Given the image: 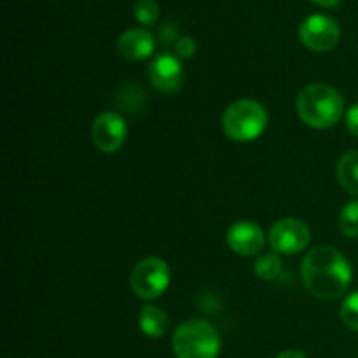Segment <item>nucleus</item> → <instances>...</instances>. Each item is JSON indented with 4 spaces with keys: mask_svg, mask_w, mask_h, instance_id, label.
Here are the masks:
<instances>
[{
    "mask_svg": "<svg viewBox=\"0 0 358 358\" xmlns=\"http://www.w3.org/2000/svg\"><path fill=\"white\" fill-rule=\"evenodd\" d=\"M336 175L346 192L358 196V150L343 154L336 166Z\"/></svg>",
    "mask_w": 358,
    "mask_h": 358,
    "instance_id": "nucleus-13",
    "label": "nucleus"
},
{
    "mask_svg": "<svg viewBox=\"0 0 358 358\" xmlns=\"http://www.w3.org/2000/svg\"><path fill=\"white\" fill-rule=\"evenodd\" d=\"M268 110L259 101L243 98L226 108L222 129L233 142H254L268 128Z\"/></svg>",
    "mask_w": 358,
    "mask_h": 358,
    "instance_id": "nucleus-3",
    "label": "nucleus"
},
{
    "mask_svg": "<svg viewBox=\"0 0 358 358\" xmlns=\"http://www.w3.org/2000/svg\"><path fill=\"white\" fill-rule=\"evenodd\" d=\"M276 358H306V355L301 352H297V350H287V352L280 353Z\"/></svg>",
    "mask_w": 358,
    "mask_h": 358,
    "instance_id": "nucleus-21",
    "label": "nucleus"
},
{
    "mask_svg": "<svg viewBox=\"0 0 358 358\" xmlns=\"http://www.w3.org/2000/svg\"><path fill=\"white\" fill-rule=\"evenodd\" d=\"M173 352L177 358H217L220 336L210 322L201 318L187 320L175 331Z\"/></svg>",
    "mask_w": 358,
    "mask_h": 358,
    "instance_id": "nucleus-4",
    "label": "nucleus"
},
{
    "mask_svg": "<svg viewBox=\"0 0 358 358\" xmlns=\"http://www.w3.org/2000/svg\"><path fill=\"white\" fill-rule=\"evenodd\" d=\"M341 30L334 17L327 14H311L301 23L299 38L304 48L315 52H325L336 48Z\"/></svg>",
    "mask_w": 358,
    "mask_h": 358,
    "instance_id": "nucleus-6",
    "label": "nucleus"
},
{
    "mask_svg": "<svg viewBox=\"0 0 358 358\" xmlns=\"http://www.w3.org/2000/svg\"><path fill=\"white\" fill-rule=\"evenodd\" d=\"M339 317H341L343 324L350 327L352 331H358V290L350 294L341 304L339 310Z\"/></svg>",
    "mask_w": 358,
    "mask_h": 358,
    "instance_id": "nucleus-17",
    "label": "nucleus"
},
{
    "mask_svg": "<svg viewBox=\"0 0 358 358\" xmlns=\"http://www.w3.org/2000/svg\"><path fill=\"white\" fill-rule=\"evenodd\" d=\"M283 262L280 259V255L276 252L273 254H264L255 261L254 271L264 282H273V280L278 278V275L282 273Z\"/></svg>",
    "mask_w": 358,
    "mask_h": 358,
    "instance_id": "nucleus-14",
    "label": "nucleus"
},
{
    "mask_svg": "<svg viewBox=\"0 0 358 358\" xmlns=\"http://www.w3.org/2000/svg\"><path fill=\"white\" fill-rule=\"evenodd\" d=\"M175 51H177L178 58H191L196 52V42L191 37H178L177 44H175Z\"/></svg>",
    "mask_w": 358,
    "mask_h": 358,
    "instance_id": "nucleus-18",
    "label": "nucleus"
},
{
    "mask_svg": "<svg viewBox=\"0 0 358 358\" xmlns=\"http://www.w3.org/2000/svg\"><path fill=\"white\" fill-rule=\"evenodd\" d=\"M266 243V236L261 226L252 220H238L227 231V245L231 250L243 257L259 254Z\"/></svg>",
    "mask_w": 358,
    "mask_h": 358,
    "instance_id": "nucleus-10",
    "label": "nucleus"
},
{
    "mask_svg": "<svg viewBox=\"0 0 358 358\" xmlns=\"http://www.w3.org/2000/svg\"><path fill=\"white\" fill-rule=\"evenodd\" d=\"M303 282L311 296L324 301L341 297L352 283V264L331 245L315 247L308 252L301 268Z\"/></svg>",
    "mask_w": 358,
    "mask_h": 358,
    "instance_id": "nucleus-1",
    "label": "nucleus"
},
{
    "mask_svg": "<svg viewBox=\"0 0 358 358\" xmlns=\"http://www.w3.org/2000/svg\"><path fill=\"white\" fill-rule=\"evenodd\" d=\"M311 241V231L301 219H282L269 229V245L276 254H299Z\"/></svg>",
    "mask_w": 358,
    "mask_h": 358,
    "instance_id": "nucleus-7",
    "label": "nucleus"
},
{
    "mask_svg": "<svg viewBox=\"0 0 358 358\" xmlns=\"http://www.w3.org/2000/svg\"><path fill=\"white\" fill-rule=\"evenodd\" d=\"M170 266L159 257H145L131 271V290L138 299L156 301L170 285Z\"/></svg>",
    "mask_w": 358,
    "mask_h": 358,
    "instance_id": "nucleus-5",
    "label": "nucleus"
},
{
    "mask_svg": "<svg viewBox=\"0 0 358 358\" xmlns=\"http://www.w3.org/2000/svg\"><path fill=\"white\" fill-rule=\"evenodd\" d=\"M156 48L154 35L143 28H129L122 31L117 38V51L122 58L131 62H142L150 58Z\"/></svg>",
    "mask_w": 358,
    "mask_h": 358,
    "instance_id": "nucleus-11",
    "label": "nucleus"
},
{
    "mask_svg": "<svg viewBox=\"0 0 358 358\" xmlns=\"http://www.w3.org/2000/svg\"><path fill=\"white\" fill-rule=\"evenodd\" d=\"M128 126L117 112H101L96 115L91 128L93 143L100 152L114 154L124 145Z\"/></svg>",
    "mask_w": 358,
    "mask_h": 358,
    "instance_id": "nucleus-8",
    "label": "nucleus"
},
{
    "mask_svg": "<svg viewBox=\"0 0 358 358\" xmlns=\"http://www.w3.org/2000/svg\"><path fill=\"white\" fill-rule=\"evenodd\" d=\"M346 128L352 135L358 136V103L352 105L350 110L346 112Z\"/></svg>",
    "mask_w": 358,
    "mask_h": 358,
    "instance_id": "nucleus-19",
    "label": "nucleus"
},
{
    "mask_svg": "<svg viewBox=\"0 0 358 358\" xmlns=\"http://www.w3.org/2000/svg\"><path fill=\"white\" fill-rule=\"evenodd\" d=\"M339 229L345 236L358 238V201L346 203L339 215Z\"/></svg>",
    "mask_w": 358,
    "mask_h": 358,
    "instance_id": "nucleus-15",
    "label": "nucleus"
},
{
    "mask_svg": "<svg viewBox=\"0 0 358 358\" xmlns=\"http://www.w3.org/2000/svg\"><path fill=\"white\" fill-rule=\"evenodd\" d=\"M161 41H163V44H168V42H171V41H175V38H177V35H178V31H177V28L173 27V24H164L163 28H161ZM178 41V38H177Z\"/></svg>",
    "mask_w": 358,
    "mask_h": 358,
    "instance_id": "nucleus-20",
    "label": "nucleus"
},
{
    "mask_svg": "<svg viewBox=\"0 0 358 358\" xmlns=\"http://www.w3.org/2000/svg\"><path fill=\"white\" fill-rule=\"evenodd\" d=\"M149 80L157 91L164 94L177 93L185 80L184 65L180 58L170 52L156 56L149 66Z\"/></svg>",
    "mask_w": 358,
    "mask_h": 358,
    "instance_id": "nucleus-9",
    "label": "nucleus"
},
{
    "mask_svg": "<svg viewBox=\"0 0 358 358\" xmlns=\"http://www.w3.org/2000/svg\"><path fill=\"white\" fill-rule=\"evenodd\" d=\"M138 327L147 338L159 339L166 334L168 327H170V320H168V315L159 306L145 304L138 313Z\"/></svg>",
    "mask_w": 358,
    "mask_h": 358,
    "instance_id": "nucleus-12",
    "label": "nucleus"
},
{
    "mask_svg": "<svg viewBox=\"0 0 358 358\" xmlns=\"http://www.w3.org/2000/svg\"><path fill=\"white\" fill-rule=\"evenodd\" d=\"M133 10H135L136 21L143 27H152L159 17V6L156 0H136Z\"/></svg>",
    "mask_w": 358,
    "mask_h": 358,
    "instance_id": "nucleus-16",
    "label": "nucleus"
},
{
    "mask_svg": "<svg viewBox=\"0 0 358 358\" xmlns=\"http://www.w3.org/2000/svg\"><path fill=\"white\" fill-rule=\"evenodd\" d=\"M313 3H317V6H322V7H334L338 6L341 0H311Z\"/></svg>",
    "mask_w": 358,
    "mask_h": 358,
    "instance_id": "nucleus-22",
    "label": "nucleus"
},
{
    "mask_svg": "<svg viewBox=\"0 0 358 358\" xmlns=\"http://www.w3.org/2000/svg\"><path fill=\"white\" fill-rule=\"evenodd\" d=\"M296 108L304 124L315 129H327L338 124L345 114V98L336 87L315 83L301 91Z\"/></svg>",
    "mask_w": 358,
    "mask_h": 358,
    "instance_id": "nucleus-2",
    "label": "nucleus"
}]
</instances>
